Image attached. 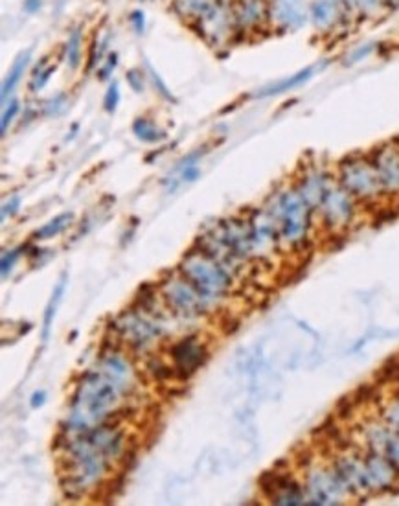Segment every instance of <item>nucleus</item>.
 Wrapping results in <instances>:
<instances>
[{
    "instance_id": "8",
    "label": "nucleus",
    "mask_w": 399,
    "mask_h": 506,
    "mask_svg": "<svg viewBox=\"0 0 399 506\" xmlns=\"http://www.w3.org/2000/svg\"><path fill=\"white\" fill-rule=\"evenodd\" d=\"M195 24H197V30H199L201 36L205 37L206 43H210L214 46L221 45L230 36L232 26L235 28L234 10L226 4L225 0H217Z\"/></svg>"
},
{
    "instance_id": "20",
    "label": "nucleus",
    "mask_w": 399,
    "mask_h": 506,
    "mask_svg": "<svg viewBox=\"0 0 399 506\" xmlns=\"http://www.w3.org/2000/svg\"><path fill=\"white\" fill-rule=\"evenodd\" d=\"M379 420H381L389 429H392L394 433H398L399 435V396L390 398L389 404L381 407Z\"/></svg>"
},
{
    "instance_id": "25",
    "label": "nucleus",
    "mask_w": 399,
    "mask_h": 506,
    "mask_svg": "<svg viewBox=\"0 0 399 506\" xmlns=\"http://www.w3.org/2000/svg\"><path fill=\"white\" fill-rule=\"evenodd\" d=\"M19 109H21L19 102H11L10 107H6L4 114H2V122H0V131H2V137H4L6 131H8V128H10V123L15 120L17 113H19Z\"/></svg>"
},
{
    "instance_id": "1",
    "label": "nucleus",
    "mask_w": 399,
    "mask_h": 506,
    "mask_svg": "<svg viewBox=\"0 0 399 506\" xmlns=\"http://www.w3.org/2000/svg\"><path fill=\"white\" fill-rule=\"evenodd\" d=\"M269 212L276 221L280 241L300 251L307 243V232L311 227V206L307 205L302 194L295 188L280 190L272 195Z\"/></svg>"
},
{
    "instance_id": "19",
    "label": "nucleus",
    "mask_w": 399,
    "mask_h": 506,
    "mask_svg": "<svg viewBox=\"0 0 399 506\" xmlns=\"http://www.w3.org/2000/svg\"><path fill=\"white\" fill-rule=\"evenodd\" d=\"M81 48H83V36L81 30L76 28L72 30L70 37L67 41V63L70 68H76L79 63H81Z\"/></svg>"
},
{
    "instance_id": "30",
    "label": "nucleus",
    "mask_w": 399,
    "mask_h": 506,
    "mask_svg": "<svg viewBox=\"0 0 399 506\" xmlns=\"http://www.w3.org/2000/svg\"><path fill=\"white\" fill-rule=\"evenodd\" d=\"M129 21H131V24L134 26L136 33H142L143 28H146V17H143V11H140V10L133 11L131 17H129Z\"/></svg>"
},
{
    "instance_id": "4",
    "label": "nucleus",
    "mask_w": 399,
    "mask_h": 506,
    "mask_svg": "<svg viewBox=\"0 0 399 506\" xmlns=\"http://www.w3.org/2000/svg\"><path fill=\"white\" fill-rule=\"evenodd\" d=\"M307 477L304 481V490H306V499L311 505H338L343 503L344 497H350V490L338 477V473L329 468H318L311 470L306 466Z\"/></svg>"
},
{
    "instance_id": "27",
    "label": "nucleus",
    "mask_w": 399,
    "mask_h": 506,
    "mask_svg": "<svg viewBox=\"0 0 399 506\" xmlns=\"http://www.w3.org/2000/svg\"><path fill=\"white\" fill-rule=\"evenodd\" d=\"M148 68H149V74H151V77H153V83H155V85H157V89H159L160 94H162V96H164L166 100H173V96H171V92L168 91V87H166L164 82L160 79L159 74H157V72H155L153 68H151V65H148Z\"/></svg>"
},
{
    "instance_id": "15",
    "label": "nucleus",
    "mask_w": 399,
    "mask_h": 506,
    "mask_svg": "<svg viewBox=\"0 0 399 506\" xmlns=\"http://www.w3.org/2000/svg\"><path fill=\"white\" fill-rule=\"evenodd\" d=\"M30 57H31V54H30V50H28L26 54L19 56V59L15 61V65L11 67L10 74H8L4 85H2V102H6L8 94H11L13 89L17 87V83L21 82L22 74H24L26 68H28V65H30Z\"/></svg>"
},
{
    "instance_id": "22",
    "label": "nucleus",
    "mask_w": 399,
    "mask_h": 506,
    "mask_svg": "<svg viewBox=\"0 0 399 506\" xmlns=\"http://www.w3.org/2000/svg\"><path fill=\"white\" fill-rule=\"evenodd\" d=\"M118 103H120V89H118V83H113L111 87L105 92V98H103V109L107 111L109 114H113L116 111Z\"/></svg>"
},
{
    "instance_id": "32",
    "label": "nucleus",
    "mask_w": 399,
    "mask_h": 506,
    "mask_svg": "<svg viewBox=\"0 0 399 506\" xmlns=\"http://www.w3.org/2000/svg\"><path fill=\"white\" fill-rule=\"evenodd\" d=\"M197 177H201V171L197 166H188V168H185V171H182V181H185V183H194Z\"/></svg>"
},
{
    "instance_id": "28",
    "label": "nucleus",
    "mask_w": 399,
    "mask_h": 506,
    "mask_svg": "<svg viewBox=\"0 0 399 506\" xmlns=\"http://www.w3.org/2000/svg\"><path fill=\"white\" fill-rule=\"evenodd\" d=\"M116 65H118V56L116 54H111V56L107 57V63H105V65L102 67V70L97 72V74H100V79H107Z\"/></svg>"
},
{
    "instance_id": "2",
    "label": "nucleus",
    "mask_w": 399,
    "mask_h": 506,
    "mask_svg": "<svg viewBox=\"0 0 399 506\" xmlns=\"http://www.w3.org/2000/svg\"><path fill=\"white\" fill-rule=\"evenodd\" d=\"M177 273L199 293L206 304L219 300L230 291L232 278L225 267L210 256L203 254L195 245L186 252L177 267Z\"/></svg>"
},
{
    "instance_id": "3",
    "label": "nucleus",
    "mask_w": 399,
    "mask_h": 506,
    "mask_svg": "<svg viewBox=\"0 0 399 506\" xmlns=\"http://www.w3.org/2000/svg\"><path fill=\"white\" fill-rule=\"evenodd\" d=\"M337 181L355 201H375L383 195L377 171L368 155H350L341 160Z\"/></svg>"
},
{
    "instance_id": "16",
    "label": "nucleus",
    "mask_w": 399,
    "mask_h": 506,
    "mask_svg": "<svg viewBox=\"0 0 399 506\" xmlns=\"http://www.w3.org/2000/svg\"><path fill=\"white\" fill-rule=\"evenodd\" d=\"M133 133L136 135V138H140L142 142H148V144H155V142H160V140H164L166 133L162 129H159L155 125L151 120L148 118H136L133 123Z\"/></svg>"
},
{
    "instance_id": "10",
    "label": "nucleus",
    "mask_w": 399,
    "mask_h": 506,
    "mask_svg": "<svg viewBox=\"0 0 399 506\" xmlns=\"http://www.w3.org/2000/svg\"><path fill=\"white\" fill-rule=\"evenodd\" d=\"M269 17L283 30H297L309 17V6L304 0H272Z\"/></svg>"
},
{
    "instance_id": "21",
    "label": "nucleus",
    "mask_w": 399,
    "mask_h": 506,
    "mask_svg": "<svg viewBox=\"0 0 399 506\" xmlns=\"http://www.w3.org/2000/svg\"><path fill=\"white\" fill-rule=\"evenodd\" d=\"M341 4L350 11L361 15H372L383 6V0H341Z\"/></svg>"
},
{
    "instance_id": "31",
    "label": "nucleus",
    "mask_w": 399,
    "mask_h": 506,
    "mask_svg": "<svg viewBox=\"0 0 399 506\" xmlns=\"http://www.w3.org/2000/svg\"><path fill=\"white\" fill-rule=\"evenodd\" d=\"M45 401H47V392H45V390H37V392L31 394L30 398L31 409H39V407L45 405Z\"/></svg>"
},
{
    "instance_id": "33",
    "label": "nucleus",
    "mask_w": 399,
    "mask_h": 506,
    "mask_svg": "<svg viewBox=\"0 0 399 506\" xmlns=\"http://www.w3.org/2000/svg\"><path fill=\"white\" fill-rule=\"evenodd\" d=\"M41 0H24V10L28 11V13H36L39 8H41Z\"/></svg>"
},
{
    "instance_id": "6",
    "label": "nucleus",
    "mask_w": 399,
    "mask_h": 506,
    "mask_svg": "<svg viewBox=\"0 0 399 506\" xmlns=\"http://www.w3.org/2000/svg\"><path fill=\"white\" fill-rule=\"evenodd\" d=\"M157 286L169 309L180 317H201L206 313V302L180 275L160 280Z\"/></svg>"
},
{
    "instance_id": "29",
    "label": "nucleus",
    "mask_w": 399,
    "mask_h": 506,
    "mask_svg": "<svg viewBox=\"0 0 399 506\" xmlns=\"http://www.w3.org/2000/svg\"><path fill=\"white\" fill-rule=\"evenodd\" d=\"M19 206H21V199H19V197H13L10 203H6V205L2 206V220H6L8 215L13 217V215L19 212Z\"/></svg>"
},
{
    "instance_id": "9",
    "label": "nucleus",
    "mask_w": 399,
    "mask_h": 506,
    "mask_svg": "<svg viewBox=\"0 0 399 506\" xmlns=\"http://www.w3.org/2000/svg\"><path fill=\"white\" fill-rule=\"evenodd\" d=\"M375 171H377L379 183L383 188V194L399 195V146L398 144H383L375 148L368 155Z\"/></svg>"
},
{
    "instance_id": "14",
    "label": "nucleus",
    "mask_w": 399,
    "mask_h": 506,
    "mask_svg": "<svg viewBox=\"0 0 399 506\" xmlns=\"http://www.w3.org/2000/svg\"><path fill=\"white\" fill-rule=\"evenodd\" d=\"M65 287H67V273H63L61 280L56 286L54 293H52L50 300L47 304V309H45V319H42V341H47L48 335H50V328L52 322H54V317H56L57 306L63 298V293H65Z\"/></svg>"
},
{
    "instance_id": "11",
    "label": "nucleus",
    "mask_w": 399,
    "mask_h": 506,
    "mask_svg": "<svg viewBox=\"0 0 399 506\" xmlns=\"http://www.w3.org/2000/svg\"><path fill=\"white\" fill-rule=\"evenodd\" d=\"M344 10L341 0H311L309 17L318 31H329L341 22Z\"/></svg>"
},
{
    "instance_id": "26",
    "label": "nucleus",
    "mask_w": 399,
    "mask_h": 506,
    "mask_svg": "<svg viewBox=\"0 0 399 506\" xmlns=\"http://www.w3.org/2000/svg\"><path fill=\"white\" fill-rule=\"evenodd\" d=\"M127 83L131 85L134 92H142L143 91V79H142V74L139 70H129L127 72Z\"/></svg>"
},
{
    "instance_id": "5",
    "label": "nucleus",
    "mask_w": 399,
    "mask_h": 506,
    "mask_svg": "<svg viewBox=\"0 0 399 506\" xmlns=\"http://www.w3.org/2000/svg\"><path fill=\"white\" fill-rule=\"evenodd\" d=\"M320 220L328 229L343 230L352 223L355 214V199L341 186L338 181H331L317 208Z\"/></svg>"
},
{
    "instance_id": "7",
    "label": "nucleus",
    "mask_w": 399,
    "mask_h": 506,
    "mask_svg": "<svg viewBox=\"0 0 399 506\" xmlns=\"http://www.w3.org/2000/svg\"><path fill=\"white\" fill-rule=\"evenodd\" d=\"M169 358L173 361L175 374L180 381H188L210 358V352L201 343L197 335H188L169 348Z\"/></svg>"
},
{
    "instance_id": "17",
    "label": "nucleus",
    "mask_w": 399,
    "mask_h": 506,
    "mask_svg": "<svg viewBox=\"0 0 399 506\" xmlns=\"http://www.w3.org/2000/svg\"><path fill=\"white\" fill-rule=\"evenodd\" d=\"M72 220H74L72 212H65V214L56 215L54 220L48 221L47 225L41 227V229L37 230V232H33V238H36V240H50V238H54V236H59L63 230L70 225Z\"/></svg>"
},
{
    "instance_id": "23",
    "label": "nucleus",
    "mask_w": 399,
    "mask_h": 506,
    "mask_svg": "<svg viewBox=\"0 0 399 506\" xmlns=\"http://www.w3.org/2000/svg\"><path fill=\"white\" fill-rule=\"evenodd\" d=\"M54 70H56V67H47V68L37 67L36 74H33V79H31V91H41V89L48 83V79L52 77Z\"/></svg>"
},
{
    "instance_id": "13",
    "label": "nucleus",
    "mask_w": 399,
    "mask_h": 506,
    "mask_svg": "<svg viewBox=\"0 0 399 506\" xmlns=\"http://www.w3.org/2000/svg\"><path fill=\"white\" fill-rule=\"evenodd\" d=\"M217 0H173V10L186 21H199Z\"/></svg>"
},
{
    "instance_id": "12",
    "label": "nucleus",
    "mask_w": 399,
    "mask_h": 506,
    "mask_svg": "<svg viewBox=\"0 0 399 506\" xmlns=\"http://www.w3.org/2000/svg\"><path fill=\"white\" fill-rule=\"evenodd\" d=\"M269 15L267 0H237L234 8L235 28L240 30H254Z\"/></svg>"
},
{
    "instance_id": "18",
    "label": "nucleus",
    "mask_w": 399,
    "mask_h": 506,
    "mask_svg": "<svg viewBox=\"0 0 399 506\" xmlns=\"http://www.w3.org/2000/svg\"><path fill=\"white\" fill-rule=\"evenodd\" d=\"M311 76H313V68L300 70L298 74H295V76L285 77V79H282V82L276 83V85H272V87L265 89V91L258 92V96H272V94H282V92L291 91V89H295V87H298V85L306 83Z\"/></svg>"
},
{
    "instance_id": "24",
    "label": "nucleus",
    "mask_w": 399,
    "mask_h": 506,
    "mask_svg": "<svg viewBox=\"0 0 399 506\" xmlns=\"http://www.w3.org/2000/svg\"><path fill=\"white\" fill-rule=\"evenodd\" d=\"M22 251H26V245L17 247V249H13V251H10V252H6V254L2 256V267H0L2 276H6V275H8V271H11V269H13L15 261L21 258Z\"/></svg>"
}]
</instances>
